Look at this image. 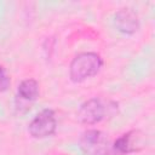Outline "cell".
Wrapping results in <instances>:
<instances>
[{
    "label": "cell",
    "mask_w": 155,
    "mask_h": 155,
    "mask_svg": "<svg viewBox=\"0 0 155 155\" xmlns=\"http://www.w3.org/2000/svg\"><path fill=\"white\" fill-rule=\"evenodd\" d=\"M117 113V103L99 97H93L85 101L79 110L78 119L85 125H96L103 120L113 117Z\"/></svg>",
    "instance_id": "1"
},
{
    "label": "cell",
    "mask_w": 155,
    "mask_h": 155,
    "mask_svg": "<svg viewBox=\"0 0 155 155\" xmlns=\"http://www.w3.org/2000/svg\"><path fill=\"white\" fill-rule=\"evenodd\" d=\"M103 67L102 57L96 52H81L76 54L69 65V78L73 82H82L97 75Z\"/></svg>",
    "instance_id": "2"
},
{
    "label": "cell",
    "mask_w": 155,
    "mask_h": 155,
    "mask_svg": "<svg viewBox=\"0 0 155 155\" xmlns=\"http://www.w3.org/2000/svg\"><path fill=\"white\" fill-rule=\"evenodd\" d=\"M79 145L85 155H114L108 134L99 130L85 131L79 139Z\"/></svg>",
    "instance_id": "3"
},
{
    "label": "cell",
    "mask_w": 155,
    "mask_h": 155,
    "mask_svg": "<svg viewBox=\"0 0 155 155\" xmlns=\"http://www.w3.org/2000/svg\"><path fill=\"white\" fill-rule=\"evenodd\" d=\"M57 130V120L52 109H42L35 115L28 126V132L33 138L44 139L54 134Z\"/></svg>",
    "instance_id": "4"
},
{
    "label": "cell",
    "mask_w": 155,
    "mask_h": 155,
    "mask_svg": "<svg viewBox=\"0 0 155 155\" xmlns=\"http://www.w3.org/2000/svg\"><path fill=\"white\" fill-rule=\"evenodd\" d=\"M145 147V137L139 130H132L121 134L113 143L114 155H127L137 153Z\"/></svg>",
    "instance_id": "5"
},
{
    "label": "cell",
    "mask_w": 155,
    "mask_h": 155,
    "mask_svg": "<svg viewBox=\"0 0 155 155\" xmlns=\"http://www.w3.org/2000/svg\"><path fill=\"white\" fill-rule=\"evenodd\" d=\"M114 25L120 33L126 35H132L139 30L140 23L136 12L132 11L131 8L125 7V8H120L115 13Z\"/></svg>",
    "instance_id": "6"
},
{
    "label": "cell",
    "mask_w": 155,
    "mask_h": 155,
    "mask_svg": "<svg viewBox=\"0 0 155 155\" xmlns=\"http://www.w3.org/2000/svg\"><path fill=\"white\" fill-rule=\"evenodd\" d=\"M17 101L33 103L39 97V82L35 79H25L17 87Z\"/></svg>",
    "instance_id": "7"
},
{
    "label": "cell",
    "mask_w": 155,
    "mask_h": 155,
    "mask_svg": "<svg viewBox=\"0 0 155 155\" xmlns=\"http://www.w3.org/2000/svg\"><path fill=\"white\" fill-rule=\"evenodd\" d=\"M11 85V78L7 74V70L0 65V93L5 92Z\"/></svg>",
    "instance_id": "8"
},
{
    "label": "cell",
    "mask_w": 155,
    "mask_h": 155,
    "mask_svg": "<svg viewBox=\"0 0 155 155\" xmlns=\"http://www.w3.org/2000/svg\"><path fill=\"white\" fill-rule=\"evenodd\" d=\"M51 155H67V154H64V153H53Z\"/></svg>",
    "instance_id": "9"
}]
</instances>
